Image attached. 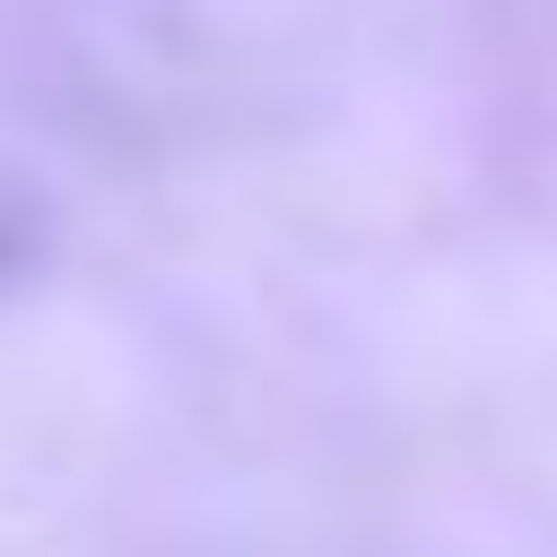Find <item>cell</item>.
I'll return each mask as SVG.
<instances>
[]
</instances>
